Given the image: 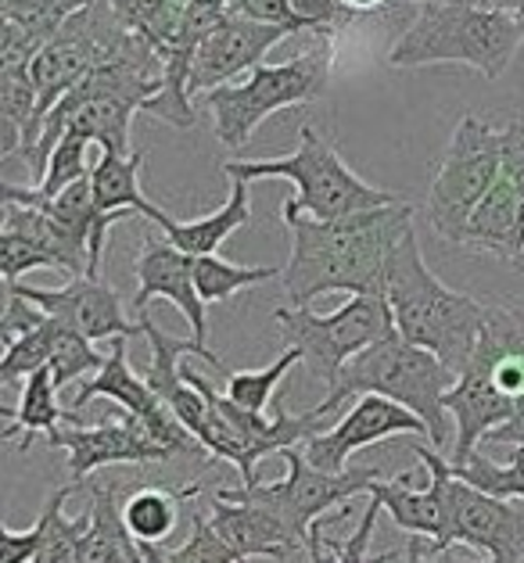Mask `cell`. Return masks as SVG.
<instances>
[{
	"mask_svg": "<svg viewBox=\"0 0 524 563\" xmlns=\"http://www.w3.org/2000/svg\"><path fill=\"white\" fill-rule=\"evenodd\" d=\"M449 471L457 481L485 492L492 499H506V503L524 506V445H514L506 463H492L481 456V452H474L471 460L449 463Z\"/></svg>",
	"mask_w": 524,
	"mask_h": 563,
	"instance_id": "f546056e",
	"label": "cell"
},
{
	"mask_svg": "<svg viewBox=\"0 0 524 563\" xmlns=\"http://www.w3.org/2000/svg\"><path fill=\"white\" fill-rule=\"evenodd\" d=\"M108 4L130 33L144 36L159 54L170 44L176 22L184 15V0H108Z\"/></svg>",
	"mask_w": 524,
	"mask_h": 563,
	"instance_id": "d6a6232c",
	"label": "cell"
},
{
	"mask_svg": "<svg viewBox=\"0 0 524 563\" xmlns=\"http://www.w3.org/2000/svg\"><path fill=\"white\" fill-rule=\"evenodd\" d=\"M503 169V130L478 115H463L449 136V147L427 190V223L449 244L463 241V230Z\"/></svg>",
	"mask_w": 524,
	"mask_h": 563,
	"instance_id": "ba28073f",
	"label": "cell"
},
{
	"mask_svg": "<svg viewBox=\"0 0 524 563\" xmlns=\"http://www.w3.org/2000/svg\"><path fill=\"white\" fill-rule=\"evenodd\" d=\"M58 380H54V369L44 366L36 369V374L25 377V388H22V398L19 406H8L0 409L8 420L4 428V438L11 442V438H22V449H30L33 434H47L54 438L62 431V423H68V428H76V423H83V417L76 413V409H62L58 406Z\"/></svg>",
	"mask_w": 524,
	"mask_h": 563,
	"instance_id": "484cf974",
	"label": "cell"
},
{
	"mask_svg": "<svg viewBox=\"0 0 524 563\" xmlns=\"http://www.w3.org/2000/svg\"><path fill=\"white\" fill-rule=\"evenodd\" d=\"M524 44V11L478 0H424L410 30L392 44V68L457 62L478 76L500 79Z\"/></svg>",
	"mask_w": 524,
	"mask_h": 563,
	"instance_id": "277c9868",
	"label": "cell"
},
{
	"mask_svg": "<svg viewBox=\"0 0 524 563\" xmlns=\"http://www.w3.org/2000/svg\"><path fill=\"white\" fill-rule=\"evenodd\" d=\"M108 355H101L94 349V341H87L83 334L68 331L65 323L54 320V352H51V369H54V380H58V388L65 384H73L79 377H94L98 369L105 366Z\"/></svg>",
	"mask_w": 524,
	"mask_h": 563,
	"instance_id": "e575fe53",
	"label": "cell"
},
{
	"mask_svg": "<svg viewBox=\"0 0 524 563\" xmlns=\"http://www.w3.org/2000/svg\"><path fill=\"white\" fill-rule=\"evenodd\" d=\"M209 525L241 560H252V556L287 560V556L302 553V549H309L277 514H270L266 506L233 499V496H223V492L212 496Z\"/></svg>",
	"mask_w": 524,
	"mask_h": 563,
	"instance_id": "44dd1931",
	"label": "cell"
},
{
	"mask_svg": "<svg viewBox=\"0 0 524 563\" xmlns=\"http://www.w3.org/2000/svg\"><path fill=\"white\" fill-rule=\"evenodd\" d=\"M141 169H144V151H130V155H119V151H101L98 162L90 169V187H94V201H98V212L105 219H122L130 216H155L159 205L144 198L141 190Z\"/></svg>",
	"mask_w": 524,
	"mask_h": 563,
	"instance_id": "cb8c5ba5",
	"label": "cell"
},
{
	"mask_svg": "<svg viewBox=\"0 0 524 563\" xmlns=\"http://www.w3.org/2000/svg\"><path fill=\"white\" fill-rule=\"evenodd\" d=\"M87 147H90L87 136L65 133L62 141H58V147L51 151L44 176L36 180L40 195H44V198H58L62 190H68V187L79 184V180H87L90 169H94V166H87Z\"/></svg>",
	"mask_w": 524,
	"mask_h": 563,
	"instance_id": "d590c367",
	"label": "cell"
},
{
	"mask_svg": "<svg viewBox=\"0 0 524 563\" xmlns=\"http://www.w3.org/2000/svg\"><path fill=\"white\" fill-rule=\"evenodd\" d=\"M292 258L284 266V295L292 309L313 306L320 295H381V277L399 241L413 230V205L395 201L384 209L345 219H287Z\"/></svg>",
	"mask_w": 524,
	"mask_h": 563,
	"instance_id": "6da1fadb",
	"label": "cell"
},
{
	"mask_svg": "<svg viewBox=\"0 0 524 563\" xmlns=\"http://www.w3.org/2000/svg\"><path fill=\"white\" fill-rule=\"evenodd\" d=\"M40 542H44V525L15 531L11 525H0V563H33Z\"/></svg>",
	"mask_w": 524,
	"mask_h": 563,
	"instance_id": "7bdbcfd3",
	"label": "cell"
},
{
	"mask_svg": "<svg viewBox=\"0 0 524 563\" xmlns=\"http://www.w3.org/2000/svg\"><path fill=\"white\" fill-rule=\"evenodd\" d=\"M94 398H112L116 406H122L130 417H137L144 423L151 442L170 449L173 456H201V452H205L198 438L173 417V409L165 406L155 391H151V384L144 380V374H133L130 355H127V338H116L105 366L90 380L79 384V391L73 395V409L79 413V409L87 402H94Z\"/></svg>",
	"mask_w": 524,
	"mask_h": 563,
	"instance_id": "7c38bea8",
	"label": "cell"
},
{
	"mask_svg": "<svg viewBox=\"0 0 524 563\" xmlns=\"http://www.w3.org/2000/svg\"><path fill=\"white\" fill-rule=\"evenodd\" d=\"M273 277H284V269L281 266H238V263H223L219 255L195 258V284L205 306L227 301L233 295H241L244 287L266 284Z\"/></svg>",
	"mask_w": 524,
	"mask_h": 563,
	"instance_id": "1f68e13d",
	"label": "cell"
},
{
	"mask_svg": "<svg viewBox=\"0 0 524 563\" xmlns=\"http://www.w3.org/2000/svg\"><path fill=\"white\" fill-rule=\"evenodd\" d=\"M173 556L176 563H244L223 539H219L216 528L209 525V517H201V514L190 517V539L184 545H176Z\"/></svg>",
	"mask_w": 524,
	"mask_h": 563,
	"instance_id": "8d00e7d4",
	"label": "cell"
},
{
	"mask_svg": "<svg viewBox=\"0 0 524 563\" xmlns=\"http://www.w3.org/2000/svg\"><path fill=\"white\" fill-rule=\"evenodd\" d=\"M90 528L79 539L76 563H137V542L122 520L119 488L112 481H87Z\"/></svg>",
	"mask_w": 524,
	"mask_h": 563,
	"instance_id": "603a6c76",
	"label": "cell"
},
{
	"mask_svg": "<svg viewBox=\"0 0 524 563\" xmlns=\"http://www.w3.org/2000/svg\"><path fill=\"white\" fill-rule=\"evenodd\" d=\"M514 269H517V273H524V252H521V258H517V263H514Z\"/></svg>",
	"mask_w": 524,
	"mask_h": 563,
	"instance_id": "bcb514c9",
	"label": "cell"
},
{
	"mask_svg": "<svg viewBox=\"0 0 524 563\" xmlns=\"http://www.w3.org/2000/svg\"><path fill=\"white\" fill-rule=\"evenodd\" d=\"M248 219H252V198H248V180H230V198L219 205L216 212L201 216V219H181L165 216L162 209L151 216V223L162 230V238L173 244V249H181L187 255H216L223 249V241L230 238L233 230H241Z\"/></svg>",
	"mask_w": 524,
	"mask_h": 563,
	"instance_id": "7402d4cb",
	"label": "cell"
},
{
	"mask_svg": "<svg viewBox=\"0 0 524 563\" xmlns=\"http://www.w3.org/2000/svg\"><path fill=\"white\" fill-rule=\"evenodd\" d=\"M381 499L378 496H370L367 503V510L360 517V525H356V531L349 534V539H327L330 545V553H335V563H374L370 560V539H374V528H378V517H381Z\"/></svg>",
	"mask_w": 524,
	"mask_h": 563,
	"instance_id": "f35d334b",
	"label": "cell"
},
{
	"mask_svg": "<svg viewBox=\"0 0 524 563\" xmlns=\"http://www.w3.org/2000/svg\"><path fill=\"white\" fill-rule=\"evenodd\" d=\"M460 249L514 266L524 252V119L503 126V169L463 230Z\"/></svg>",
	"mask_w": 524,
	"mask_h": 563,
	"instance_id": "4fadbf2b",
	"label": "cell"
},
{
	"mask_svg": "<svg viewBox=\"0 0 524 563\" xmlns=\"http://www.w3.org/2000/svg\"><path fill=\"white\" fill-rule=\"evenodd\" d=\"M44 320H47L44 309H36L33 301H25L15 287H4V312H0V338H4V345L36 331Z\"/></svg>",
	"mask_w": 524,
	"mask_h": 563,
	"instance_id": "60d3db41",
	"label": "cell"
},
{
	"mask_svg": "<svg viewBox=\"0 0 524 563\" xmlns=\"http://www.w3.org/2000/svg\"><path fill=\"white\" fill-rule=\"evenodd\" d=\"M345 8L352 11V15H367V11H378V8H384L389 0H341Z\"/></svg>",
	"mask_w": 524,
	"mask_h": 563,
	"instance_id": "ee69618b",
	"label": "cell"
},
{
	"mask_svg": "<svg viewBox=\"0 0 524 563\" xmlns=\"http://www.w3.org/2000/svg\"><path fill=\"white\" fill-rule=\"evenodd\" d=\"M287 36H292V30H284V25H262L227 15L201 40L195 54V68H190V98H195V104L205 93L230 87V79L266 65V54Z\"/></svg>",
	"mask_w": 524,
	"mask_h": 563,
	"instance_id": "d6986e66",
	"label": "cell"
},
{
	"mask_svg": "<svg viewBox=\"0 0 524 563\" xmlns=\"http://www.w3.org/2000/svg\"><path fill=\"white\" fill-rule=\"evenodd\" d=\"M284 460H287L284 481H255V485L219 488V492H223V496H233V499L266 506V510L277 514L306 545H309L313 525H320V520L330 510H338V506H349V499L360 496V492L370 496L381 481L378 466H349V471H341V474L316 471L302 449H287Z\"/></svg>",
	"mask_w": 524,
	"mask_h": 563,
	"instance_id": "8fae6325",
	"label": "cell"
},
{
	"mask_svg": "<svg viewBox=\"0 0 524 563\" xmlns=\"http://www.w3.org/2000/svg\"><path fill=\"white\" fill-rule=\"evenodd\" d=\"M51 449H65L68 456V485H87V481L105 471V466H119V463H170L176 460L170 449H162L159 442H151L144 423L130 417L122 409L119 420H105V423H76V428H62L54 438H47Z\"/></svg>",
	"mask_w": 524,
	"mask_h": 563,
	"instance_id": "9a60e30c",
	"label": "cell"
},
{
	"mask_svg": "<svg viewBox=\"0 0 524 563\" xmlns=\"http://www.w3.org/2000/svg\"><path fill=\"white\" fill-rule=\"evenodd\" d=\"M395 434H417L432 442L427 423L417 413H410L406 406H399L392 398H381V395H360L335 428L313 434L309 442L302 445V452H306V460L316 471L341 474V471H349V460L360 449L378 445L384 438H395Z\"/></svg>",
	"mask_w": 524,
	"mask_h": 563,
	"instance_id": "5bb4252c",
	"label": "cell"
},
{
	"mask_svg": "<svg viewBox=\"0 0 524 563\" xmlns=\"http://www.w3.org/2000/svg\"><path fill=\"white\" fill-rule=\"evenodd\" d=\"M413 4H424V0H413ZM495 8H506V11H524V0H489Z\"/></svg>",
	"mask_w": 524,
	"mask_h": 563,
	"instance_id": "f6af8a7d",
	"label": "cell"
},
{
	"mask_svg": "<svg viewBox=\"0 0 524 563\" xmlns=\"http://www.w3.org/2000/svg\"><path fill=\"white\" fill-rule=\"evenodd\" d=\"M133 33L119 22L108 0H94L83 11H76L73 19L62 25V33L51 40L33 58L30 76L36 87V144H40V130H44V119L51 115V108L58 104L73 87H79L94 68L105 65L108 58L127 47V40ZM33 158V155H30Z\"/></svg>",
	"mask_w": 524,
	"mask_h": 563,
	"instance_id": "30bf717a",
	"label": "cell"
},
{
	"mask_svg": "<svg viewBox=\"0 0 524 563\" xmlns=\"http://www.w3.org/2000/svg\"><path fill=\"white\" fill-rule=\"evenodd\" d=\"M15 287V291L33 301L36 309H44L51 320L65 323L68 331L83 334L87 341H116V338H133L144 334L141 320L130 323L127 312H122V298L108 280L101 277H73L58 291L51 287H36V284H4Z\"/></svg>",
	"mask_w": 524,
	"mask_h": 563,
	"instance_id": "2e32d148",
	"label": "cell"
},
{
	"mask_svg": "<svg viewBox=\"0 0 524 563\" xmlns=\"http://www.w3.org/2000/svg\"><path fill=\"white\" fill-rule=\"evenodd\" d=\"M227 11L233 19L284 25V30H292V36L309 33V25L295 15V0H227Z\"/></svg>",
	"mask_w": 524,
	"mask_h": 563,
	"instance_id": "74e56055",
	"label": "cell"
},
{
	"mask_svg": "<svg viewBox=\"0 0 524 563\" xmlns=\"http://www.w3.org/2000/svg\"><path fill=\"white\" fill-rule=\"evenodd\" d=\"M87 4L94 0H0V22L15 25L22 36H30L44 51L62 33V25Z\"/></svg>",
	"mask_w": 524,
	"mask_h": 563,
	"instance_id": "f1b7e54d",
	"label": "cell"
},
{
	"mask_svg": "<svg viewBox=\"0 0 524 563\" xmlns=\"http://www.w3.org/2000/svg\"><path fill=\"white\" fill-rule=\"evenodd\" d=\"M381 298L389 301L395 331L413 345L435 352L452 374H463L478 349L489 306L452 291L427 269L417 233H406L381 277Z\"/></svg>",
	"mask_w": 524,
	"mask_h": 563,
	"instance_id": "3957f363",
	"label": "cell"
},
{
	"mask_svg": "<svg viewBox=\"0 0 524 563\" xmlns=\"http://www.w3.org/2000/svg\"><path fill=\"white\" fill-rule=\"evenodd\" d=\"M4 233L30 241L36 252H44L51 258L54 269H65L68 277H87L90 273V249L87 241H79L76 233H68L62 223H54L47 212L30 209V205L4 201Z\"/></svg>",
	"mask_w": 524,
	"mask_h": 563,
	"instance_id": "d4e9b609",
	"label": "cell"
},
{
	"mask_svg": "<svg viewBox=\"0 0 524 563\" xmlns=\"http://www.w3.org/2000/svg\"><path fill=\"white\" fill-rule=\"evenodd\" d=\"M295 363H302V352L284 349L266 369H223V380H227L223 395L233 406L248 409V413H266L273 402V391L281 388V380L287 377V369Z\"/></svg>",
	"mask_w": 524,
	"mask_h": 563,
	"instance_id": "4dcf8cb0",
	"label": "cell"
},
{
	"mask_svg": "<svg viewBox=\"0 0 524 563\" xmlns=\"http://www.w3.org/2000/svg\"><path fill=\"white\" fill-rule=\"evenodd\" d=\"M201 485H187V488H137L133 496L122 503V520L133 534V542H148V545H162L176 528V510L181 503L198 496Z\"/></svg>",
	"mask_w": 524,
	"mask_h": 563,
	"instance_id": "4316f807",
	"label": "cell"
},
{
	"mask_svg": "<svg viewBox=\"0 0 524 563\" xmlns=\"http://www.w3.org/2000/svg\"><path fill=\"white\" fill-rule=\"evenodd\" d=\"M467 545H452V549H432V542L421 539V534H410L406 542V563H489V560H474L463 553ZM395 553H381L374 563H392Z\"/></svg>",
	"mask_w": 524,
	"mask_h": 563,
	"instance_id": "b9f144b4",
	"label": "cell"
},
{
	"mask_svg": "<svg viewBox=\"0 0 524 563\" xmlns=\"http://www.w3.org/2000/svg\"><path fill=\"white\" fill-rule=\"evenodd\" d=\"M413 456L427 466V488H410L413 474L395 481H378L370 496H378L384 514L395 528L432 542V549H452V520H449V460L432 445L413 442Z\"/></svg>",
	"mask_w": 524,
	"mask_h": 563,
	"instance_id": "e0dca14e",
	"label": "cell"
},
{
	"mask_svg": "<svg viewBox=\"0 0 524 563\" xmlns=\"http://www.w3.org/2000/svg\"><path fill=\"white\" fill-rule=\"evenodd\" d=\"M273 320H277L284 349L302 352V363H306L327 388H335L341 369L349 366L363 349L395 334L392 309L381 295H356L345 301L341 309L327 312V316H316L309 306L306 309H277Z\"/></svg>",
	"mask_w": 524,
	"mask_h": 563,
	"instance_id": "9c48e42d",
	"label": "cell"
},
{
	"mask_svg": "<svg viewBox=\"0 0 524 563\" xmlns=\"http://www.w3.org/2000/svg\"><path fill=\"white\" fill-rule=\"evenodd\" d=\"M452 384H457V374H452L435 352L413 345V341H406L395 331L356 355V360L341 369L338 384L327 391L324 402L338 409L345 398H360V395L392 398V402L406 406L410 413H417L427 423L432 449H446L449 413H446L443 398Z\"/></svg>",
	"mask_w": 524,
	"mask_h": 563,
	"instance_id": "8992f818",
	"label": "cell"
},
{
	"mask_svg": "<svg viewBox=\"0 0 524 563\" xmlns=\"http://www.w3.org/2000/svg\"><path fill=\"white\" fill-rule=\"evenodd\" d=\"M30 269H54V266H51V258L44 252H36L30 241L0 230V273H4V284L22 280Z\"/></svg>",
	"mask_w": 524,
	"mask_h": 563,
	"instance_id": "ab89813d",
	"label": "cell"
},
{
	"mask_svg": "<svg viewBox=\"0 0 524 563\" xmlns=\"http://www.w3.org/2000/svg\"><path fill=\"white\" fill-rule=\"evenodd\" d=\"M230 180H292L295 198L284 201L281 219H345L403 201L392 190L360 180L345 158L313 126L298 130V147L281 158H233L223 166Z\"/></svg>",
	"mask_w": 524,
	"mask_h": 563,
	"instance_id": "5b68a950",
	"label": "cell"
},
{
	"mask_svg": "<svg viewBox=\"0 0 524 563\" xmlns=\"http://www.w3.org/2000/svg\"><path fill=\"white\" fill-rule=\"evenodd\" d=\"M449 520L452 545H467L485 553L489 563H521L524 560V506L492 499L449 471Z\"/></svg>",
	"mask_w": 524,
	"mask_h": 563,
	"instance_id": "ac0fdd59",
	"label": "cell"
},
{
	"mask_svg": "<svg viewBox=\"0 0 524 563\" xmlns=\"http://www.w3.org/2000/svg\"><path fill=\"white\" fill-rule=\"evenodd\" d=\"M76 492V485H65L58 492H51L44 510H40V525H44V542H40L33 563H76L79 539L90 528V510H83L79 517L65 514L68 496Z\"/></svg>",
	"mask_w": 524,
	"mask_h": 563,
	"instance_id": "83f0119b",
	"label": "cell"
},
{
	"mask_svg": "<svg viewBox=\"0 0 524 563\" xmlns=\"http://www.w3.org/2000/svg\"><path fill=\"white\" fill-rule=\"evenodd\" d=\"M330 62H335V36L324 40L320 47L298 54L292 62L259 65L255 73H248L244 84L219 87L198 98V104L212 112L219 144L241 151L252 141L259 122H266L273 112L324 98V90L330 84Z\"/></svg>",
	"mask_w": 524,
	"mask_h": 563,
	"instance_id": "52a82bcc",
	"label": "cell"
},
{
	"mask_svg": "<svg viewBox=\"0 0 524 563\" xmlns=\"http://www.w3.org/2000/svg\"><path fill=\"white\" fill-rule=\"evenodd\" d=\"M133 273H137V295H133L137 316L151 312V301L155 298H165L170 306L184 312L190 338L198 345H209V320H205V301L195 284V255L173 249L165 238H151L144 241L141 255H137Z\"/></svg>",
	"mask_w": 524,
	"mask_h": 563,
	"instance_id": "ffe728a7",
	"label": "cell"
},
{
	"mask_svg": "<svg viewBox=\"0 0 524 563\" xmlns=\"http://www.w3.org/2000/svg\"><path fill=\"white\" fill-rule=\"evenodd\" d=\"M162 87H165L162 54L144 36L133 33L116 58L94 68L79 87H73L51 108L44 130H40V144L25 166L36 176H44L51 151L58 147L65 133L87 136L90 144H101V151L130 155L133 151L130 122L137 112H148V104L159 98Z\"/></svg>",
	"mask_w": 524,
	"mask_h": 563,
	"instance_id": "7a4b0ae2",
	"label": "cell"
},
{
	"mask_svg": "<svg viewBox=\"0 0 524 563\" xmlns=\"http://www.w3.org/2000/svg\"><path fill=\"white\" fill-rule=\"evenodd\" d=\"M51 352H54V320L47 316L36 331L15 338L11 345H4V363H0V384L4 388H15L22 377L36 374V369L51 366Z\"/></svg>",
	"mask_w": 524,
	"mask_h": 563,
	"instance_id": "836d02e7",
	"label": "cell"
}]
</instances>
